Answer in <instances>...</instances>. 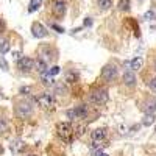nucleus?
<instances>
[{
    "instance_id": "1",
    "label": "nucleus",
    "mask_w": 156,
    "mask_h": 156,
    "mask_svg": "<svg viewBox=\"0 0 156 156\" xmlns=\"http://www.w3.org/2000/svg\"><path fill=\"white\" fill-rule=\"evenodd\" d=\"M56 133L61 137V140H64L66 144H70L73 140V126L69 122H59L56 125Z\"/></svg>"
},
{
    "instance_id": "2",
    "label": "nucleus",
    "mask_w": 156,
    "mask_h": 156,
    "mask_svg": "<svg viewBox=\"0 0 156 156\" xmlns=\"http://www.w3.org/2000/svg\"><path fill=\"white\" fill-rule=\"evenodd\" d=\"M66 115H67V119L70 120H83V119H87V115H89V108L86 105H78L72 109H67L66 111Z\"/></svg>"
},
{
    "instance_id": "3",
    "label": "nucleus",
    "mask_w": 156,
    "mask_h": 156,
    "mask_svg": "<svg viewBox=\"0 0 156 156\" xmlns=\"http://www.w3.org/2000/svg\"><path fill=\"white\" fill-rule=\"evenodd\" d=\"M89 101L95 105H105L108 101V90L103 87H95L89 92Z\"/></svg>"
},
{
    "instance_id": "4",
    "label": "nucleus",
    "mask_w": 156,
    "mask_h": 156,
    "mask_svg": "<svg viewBox=\"0 0 156 156\" xmlns=\"http://www.w3.org/2000/svg\"><path fill=\"white\" fill-rule=\"evenodd\" d=\"M36 101H37V105L41 106L42 109H47V111H51V109H55L56 106V100L55 97L48 94V92H42V94H39L36 97Z\"/></svg>"
},
{
    "instance_id": "5",
    "label": "nucleus",
    "mask_w": 156,
    "mask_h": 156,
    "mask_svg": "<svg viewBox=\"0 0 156 156\" xmlns=\"http://www.w3.org/2000/svg\"><path fill=\"white\" fill-rule=\"evenodd\" d=\"M117 73H119V69H117V66H115V64H112V62L106 64V66L101 69V78L106 83H112L115 78H117Z\"/></svg>"
},
{
    "instance_id": "6",
    "label": "nucleus",
    "mask_w": 156,
    "mask_h": 156,
    "mask_svg": "<svg viewBox=\"0 0 156 156\" xmlns=\"http://www.w3.org/2000/svg\"><path fill=\"white\" fill-rule=\"evenodd\" d=\"M14 112H16V115L19 117V119L25 120V119H28V117L33 114V106L30 105L28 101H22V103H17L16 105Z\"/></svg>"
},
{
    "instance_id": "7",
    "label": "nucleus",
    "mask_w": 156,
    "mask_h": 156,
    "mask_svg": "<svg viewBox=\"0 0 156 156\" xmlns=\"http://www.w3.org/2000/svg\"><path fill=\"white\" fill-rule=\"evenodd\" d=\"M108 131L106 128H95L92 133H90V139H92V148L95 150L97 147H100V144L106 139Z\"/></svg>"
},
{
    "instance_id": "8",
    "label": "nucleus",
    "mask_w": 156,
    "mask_h": 156,
    "mask_svg": "<svg viewBox=\"0 0 156 156\" xmlns=\"http://www.w3.org/2000/svg\"><path fill=\"white\" fill-rule=\"evenodd\" d=\"M140 111L144 114H154L156 112V98L148 97L140 103Z\"/></svg>"
},
{
    "instance_id": "9",
    "label": "nucleus",
    "mask_w": 156,
    "mask_h": 156,
    "mask_svg": "<svg viewBox=\"0 0 156 156\" xmlns=\"http://www.w3.org/2000/svg\"><path fill=\"white\" fill-rule=\"evenodd\" d=\"M66 9H67V5H66V0H53L51 2V11L56 17H62L66 14Z\"/></svg>"
},
{
    "instance_id": "10",
    "label": "nucleus",
    "mask_w": 156,
    "mask_h": 156,
    "mask_svg": "<svg viewBox=\"0 0 156 156\" xmlns=\"http://www.w3.org/2000/svg\"><path fill=\"white\" fill-rule=\"evenodd\" d=\"M17 67H19V70L20 72H31L33 69H34V61L31 59V58H28V56H22L19 61H17Z\"/></svg>"
},
{
    "instance_id": "11",
    "label": "nucleus",
    "mask_w": 156,
    "mask_h": 156,
    "mask_svg": "<svg viewBox=\"0 0 156 156\" xmlns=\"http://www.w3.org/2000/svg\"><path fill=\"white\" fill-rule=\"evenodd\" d=\"M39 55H41V59H44L47 62V61H53L56 58V51L50 45H42L39 48Z\"/></svg>"
},
{
    "instance_id": "12",
    "label": "nucleus",
    "mask_w": 156,
    "mask_h": 156,
    "mask_svg": "<svg viewBox=\"0 0 156 156\" xmlns=\"http://www.w3.org/2000/svg\"><path fill=\"white\" fill-rule=\"evenodd\" d=\"M31 33H33V36H34V37H37V39L45 37V36L48 34L47 28L44 27L42 23H39V22H34V23L31 25Z\"/></svg>"
},
{
    "instance_id": "13",
    "label": "nucleus",
    "mask_w": 156,
    "mask_h": 156,
    "mask_svg": "<svg viewBox=\"0 0 156 156\" xmlns=\"http://www.w3.org/2000/svg\"><path fill=\"white\" fill-rule=\"evenodd\" d=\"M122 81L128 87H134L136 86V75H134V72L133 70H125V73L122 76Z\"/></svg>"
},
{
    "instance_id": "14",
    "label": "nucleus",
    "mask_w": 156,
    "mask_h": 156,
    "mask_svg": "<svg viewBox=\"0 0 156 156\" xmlns=\"http://www.w3.org/2000/svg\"><path fill=\"white\" fill-rule=\"evenodd\" d=\"M125 66L129 69V70H139L140 69V66H142V58L140 56H136V58H133V59H129V61H125ZM126 69V70H128Z\"/></svg>"
},
{
    "instance_id": "15",
    "label": "nucleus",
    "mask_w": 156,
    "mask_h": 156,
    "mask_svg": "<svg viewBox=\"0 0 156 156\" xmlns=\"http://www.w3.org/2000/svg\"><path fill=\"white\" fill-rule=\"evenodd\" d=\"M78 72H75V70H67L66 72V75H64V83H67V84H73V83H76L78 81Z\"/></svg>"
},
{
    "instance_id": "16",
    "label": "nucleus",
    "mask_w": 156,
    "mask_h": 156,
    "mask_svg": "<svg viewBox=\"0 0 156 156\" xmlns=\"http://www.w3.org/2000/svg\"><path fill=\"white\" fill-rule=\"evenodd\" d=\"M34 69L41 73V75H44V73L48 70V69H47V62H45L44 59H41V58L34 61Z\"/></svg>"
},
{
    "instance_id": "17",
    "label": "nucleus",
    "mask_w": 156,
    "mask_h": 156,
    "mask_svg": "<svg viewBox=\"0 0 156 156\" xmlns=\"http://www.w3.org/2000/svg\"><path fill=\"white\" fill-rule=\"evenodd\" d=\"M23 147H25V144H23L22 140H19V139H17V140H12V142H11V145H9V148H11L12 153H19V151H22Z\"/></svg>"
},
{
    "instance_id": "18",
    "label": "nucleus",
    "mask_w": 156,
    "mask_h": 156,
    "mask_svg": "<svg viewBox=\"0 0 156 156\" xmlns=\"http://www.w3.org/2000/svg\"><path fill=\"white\" fill-rule=\"evenodd\" d=\"M8 50H9V41L5 37H0V53L5 55Z\"/></svg>"
},
{
    "instance_id": "19",
    "label": "nucleus",
    "mask_w": 156,
    "mask_h": 156,
    "mask_svg": "<svg viewBox=\"0 0 156 156\" xmlns=\"http://www.w3.org/2000/svg\"><path fill=\"white\" fill-rule=\"evenodd\" d=\"M42 0H30V6H28V12H34L39 9V6H41Z\"/></svg>"
},
{
    "instance_id": "20",
    "label": "nucleus",
    "mask_w": 156,
    "mask_h": 156,
    "mask_svg": "<svg viewBox=\"0 0 156 156\" xmlns=\"http://www.w3.org/2000/svg\"><path fill=\"white\" fill-rule=\"evenodd\" d=\"M97 5L100 9H109L112 6V0H97Z\"/></svg>"
},
{
    "instance_id": "21",
    "label": "nucleus",
    "mask_w": 156,
    "mask_h": 156,
    "mask_svg": "<svg viewBox=\"0 0 156 156\" xmlns=\"http://www.w3.org/2000/svg\"><path fill=\"white\" fill-rule=\"evenodd\" d=\"M144 19H145V20H156V8L148 9L145 14H144Z\"/></svg>"
},
{
    "instance_id": "22",
    "label": "nucleus",
    "mask_w": 156,
    "mask_h": 156,
    "mask_svg": "<svg viewBox=\"0 0 156 156\" xmlns=\"http://www.w3.org/2000/svg\"><path fill=\"white\" fill-rule=\"evenodd\" d=\"M117 8H119L120 11H128L129 9V0H119Z\"/></svg>"
},
{
    "instance_id": "23",
    "label": "nucleus",
    "mask_w": 156,
    "mask_h": 156,
    "mask_svg": "<svg viewBox=\"0 0 156 156\" xmlns=\"http://www.w3.org/2000/svg\"><path fill=\"white\" fill-rule=\"evenodd\" d=\"M153 122H154V114H145V117H144V120H142V123H144L145 126L151 125Z\"/></svg>"
},
{
    "instance_id": "24",
    "label": "nucleus",
    "mask_w": 156,
    "mask_h": 156,
    "mask_svg": "<svg viewBox=\"0 0 156 156\" xmlns=\"http://www.w3.org/2000/svg\"><path fill=\"white\" fill-rule=\"evenodd\" d=\"M8 129V122L3 119V117H0V133H3Z\"/></svg>"
},
{
    "instance_id": "25",
    "label": "nucleus",
    "mask_w": 156,
    "mask_h": 156,
    "mask_svg": "<svg viewBox=\"0 0 156 156\" xmlns=\"http://www.w3.org/2000/svg\"><path fill=\"white\" fill-rule=\"evenodd\" d=\"M45 73H47V75H50V76H55V75H58V73H59V67H58V66H53L51 69H48Z\"/></svg>"
},
{
    "instance_id": "26",
    "label": "nucleus",
    "mask_w": 156,
    "mask_h": 156,
    "mask_svg": "<svg viewBox=\"0 0 156 156\" xmlns=\"http://www.w3.org/2000/svg\"><path fill=\"white\" fill-rule=\"evenodd\" d=\"M50 28L56 30L58 33H64V28H62V27H59V25H56V23H53V22H50Z\"/></svg>"
},
{
    "instance_id": "27",
    "label": "nucleus",
    "mask_w": 156,
    "mask_h": 156,
    "mask_svg": "<svg viewBox=\"0 0 156 156\" xmlns=\"http://www.w3.org/2000/svg\"><path fill=\"white\" fill-rule=\"evenodd\" d=\"M0 67H2L3 70H8V62L5 61L3 56H0Z\"/></svg>"
},
{
    "instance_id": "28",
    "label": "nucleus",
    "mask_w": 156,
    "mask_h": 156,
    "mask_svg": "<svg viewBox=\"0 0 156 156\" xmlns=\"http://www.w3.org/2000/svg\"><path fill=\"white\" fill-rule=\"evenodd\" d=\"M150 89H151L153 92L156 94V78H153V80L150 81Z\"/></svg>"
},
{
    "instance_id": "29",
    "label": "nucleus",
    "mask_w": 156,
    "mask_h": 156,
    "mask_svg": "<svg viewBox=\"0 0 156 156\" xmlns=\"http://www.w3.org/2000/svg\"><path fill=\"white\" fill-rule=\"evenodd\" d=\"M89 25H92V19H90V17H86V20H84V27H89Z\"/></svg>"
},
{
    "instance_id": "30",
    "label": "nucleus",
    "mask_w": 156,
    "mask_h": 156,
    "mask_svg": "<svg viewBox=\"0 0 156 156\" xmlns=\"http://www.w3.org/2000/svg\"><path fill=\"white\" fill-rule=\"evenodd\" d=\"M12 58H14L16 61H19L20 59V53H19V51H14V53H12Z\"/></svg>"
},
{
    "instance_id": "31",
    "label": "nucleus",
    "mask_w": 156,
    "mask_h": 156,
    "mask_svg": "<svg viewBox=\"0 0 156 156\" xmlns=\"http://www.w3.org/2000/svg\"><path fill=\"white\" fill-rule=\"evenodd\" d=\"M20 92H22V94H27V92H30V87H22V89H20Z\"/></svg>"
},
{
    "instance_id": "32",
    "label": "nucleus",
    "mask_w": 156,
    "mask_h": 156,
    "mask_svg": "<svg viewBox=\"0 0 156 156\" xmlns=\"http://www.w3.org/2000/svg\"><path fill=\"white\" fill-rule=\"evenodd\" d=\"M97 156H109V154H108V153H103V151H98Z\"/></svg>"
},
{
    "instance_id": "33",
    "label": "nucleus",
    "mask_w": 156,
    "mask_h": 156,
    "mask_svg": "<svg viewBox=\"0 0 156 156\" xmlns=\"http://www.w3.org/2000/svg\"><path fill=\"white\" fill-rule=\"evenodd\" d=\"M3 28V23H2V20H0V30H2Z\"/></svg>"
},
{
    "instance_id": "34",
    "label": "nucleus",
    "mask_w": 156,
    "mask_h": 156,
    "mask_svg": "<svg viewBox=\"0 0 156 156\" xmlns=\"http://www.w3.org/2000/svg\"><path fill=\"white\" fill-rule=\"evenodd\" d=\"M153 66H154V70H156V59H154V64H153Z\"/></svg>"
},
{
    "instance_id": "35",
    "label": "nucleus",
    "mask_w": 156,
    "mask_h": 156,
    "mask_svg": "<svg viewBox=\"0 0 156 156\" xmlns=\"http://www.w3.org/2000/svg\"><path fill=\"white\" fill-rule=\"evenodd\" d=\"M2 151H3V148H2V147H0V153H2Z\"/></svg>"
},
{
    "instance_id": "36",
    "label": "nucleus",
    "mask_w": 156,
    "mask_h": 156,
    "mask_svg": "<svg viewBox=\"0 0 156 156\" xmlns=\"http://www.w3.org/2000/svg\"><path fill=\"white\" fill-rule=\"evenodd\" d=\"M28 156H36V154H28Z\"/></svg>"
},
{
    "instance_id": "37",
    "label": "nucleus",
    "mask_w": 156,
    "mask_h": 156,
    "mask_svg": "<svg viewBox=\"0 0 156 156\" xmlns=\"http://www.w3.org/2000/svg\"><path fill=\"white\" fill-rule=\"evenodd\" d=\"M0 97H2V92H0Z\"/></svg>"
}]
</instances>
